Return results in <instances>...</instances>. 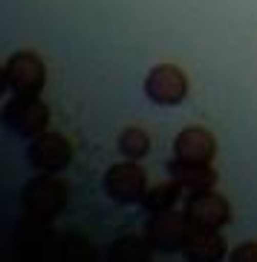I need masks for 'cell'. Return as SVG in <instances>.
<instances>
[{
  "instance_id": "52a82bcc",
  "label": "cell",
  "mask_w": 257,
  "mask_h": 262,
  "mask_svg": "<svg viewBox=\"0 0 257 262\" xmlns=\"http://www.w3.org/2000/svg\"><path fill=\"white\" fill-rule=\"evenodd\" d=\"M6 81L15 95H38L47 86V63L35 52H15L6 61Z\"/></svg>"
},
{
  "instance_id": "9c48e42d",
  "label": "cell",
  "mask_w": 257,
  "mask_h": 262,
  "mask_svg": "<svg viewBox=\"0 0 257 262\" xmlns=\"http://www.w3.org/2000/svg\"><path fill=\"white\" fill-rule=\"evenodd\" d=\"M217 156V139L205 127H185L173 139V159L191 164H211Z\"/></svg>"
},
{
  "instance_id": "277c9868",
  "label": "cell",
  "mask_w": 257,
  "mask_h": 262,
  "mask_svg": "<svg viewBox=\"0 0 257 262\" xmlns=\"http://www.w3.org/2000/svg\"><path fill=\"white\" fill-rule=\"evenodd\" d=\"M104 190L118 205H139L148 193V176L133 159H127L104 173Z\"/></svg>"
},
{
  "instance_id": "5b68a950",
  "label": "cell",
  "mask_w": 257,
  "mask_h": 262,
  "mask_svg": "<svg viewBox=\"0 0 257 262\" xmlns=\"http://www.w3.org/2000/svg\"><path fill=\"white\" fill-rule=\"evenodd\" d=\"M26 162L38 173H58V170L70 167L72 162V144L64 139L61 133L44 130L32 139L29 150H26Z\"/></svg>"
},
{
  "instance_id": "8992f818",
  "label": "cell",
  "mask_w": 257,
  "mask_h": 262,
  "mask_svg": "<svg viewBox=\"0 0 257 262\" xmlns=\"http://www.w3.org/2000/svg\"><path fill=\"white\" fill-rule=\"evenodd\" d=\"M145 95L159 107H180L188 98V75L173 63H159L145 78Z\"/></svg>"
},
{
  "instance_id": "8fae6325",
  "label": "cell",
  "mask_w": 257,
  "mask_h": 262,
  "mask_svg": "<svg viewBox=\"0 0 257 262\" xmlns=\"http://www.w3.org/2000/svg\"><path fill=\"white\" fill-rule=\"evenodd\" d=\"M168 173H171V179L185 193L211 190V187L217 185V170L211 167V164H191V162L173 159V162L168 164Z\"/></svg>"
},
{
  "instance_id": "3957f363",
  "label": "cell",
  "mask_w": 257,
  "mask_h": 262,
  "mask_svg": "<svg viewBox=\"0 0 257 262\" xmlns=\"http://www.w3.org/2000/svg\"><path fill=\"white\" fill-rule=\"evenodd\" d=\"M188 233H191V222H188L185 210L182 213H173L171 210H159V213H150L148 225H145V242L162 254H176L182 251Z\"/></svg>"
},
{
  "instance_id": "2e32d148",
  "label": "cell",
  "mask_w": 257,
  "mask_h": 262,
  "mask_svg": "<svg viewBox=\"0 0 257 262\" xmlns=\"http://www.w3.org/2000/svg\"><path fill=\"white\" fill-rule=\"evenodd\" d=\"M9 90V81H6V67H0V98H3V93Z\"/></svg>"
},
{
  "instance_id": "6da1fadb",
  "label": "cell",
  "mask_w": 257,
  "mask_h": 262,
  "mask_svg": "<svg viewBox=\"0 0 257 262\" xmlns=\"http://www.w3.org/2000/svg\"><path fill=\"white\" fill-rule=\"evenodd\" d=\"M0 127L24 139H35L49 127V107L38 95H15L0 110Z\"/></svg>"
},
{
  "instance_id": "9a60e30c",
  "label": "cell",
  "mask_w": 257,
  "mask_h": 262,
  "mask_svg": "<svg viewBox=\"0 0 257 262\" xmlns=\"http://www.w3.org/2000/svg\"><path fill=\"white\" fill-rule=\"evenodd\" d=\"M228 262H257V242H243L231 251Z\"/></svg>"
},
{
  "instance_id": "5bb4252c",
  "label": "cell",
  "mask_w": 257,
  "mask_h": 262,
  "mask_svg": "<svg viewBox=\"0 0 257 262\" xmlns=\"http://www.w3.org/2000/svg\"><path fill=\"white\" fill-rule=\"evenodd\" d=\"M150 150V139L148 133L139 130V127H127V130L118 133V153L127 156V159H142V156H148Z\"/></svg>"
},
{
  "instance_id": "7c38bea8",
  "label": "cell",
  "mask_w": 257,
  "mask_h": 262,
  "mask_svg": "<svg viewBox=\"0 0 257 262\" xmlns=\"http://www.w3.org/2000/svg\"><path fill=\"white\" fill-rule=\"evenodd\" d=\"M182 187L176 185V182H162V185L156 187H148V193H145V199H142V205H145V210H150V213H159V210H171L176 202H180L182 196Z\"/></svg>"
},
{
  "instance_id": "30bf717a",
  "label": "cell",
  "mask_w": 257,
  "mask_h": 262,
  "mask_svg": "<svg viewBox=\"0 0 257 262\" xmlns=\"http://www.w3.org/2000/svg\"><path fill=\"white\" fill-rule=\"evenodd\" d=\"M226 239L217 233V228H191L185 245H182V259L185 262H223L226 259Z\"/></svg>"
},
{
  "instance_id": "ba28073f",
  "label": "cell",
  "mask_w": 257,
  "mask_h": 262,
  "mask_svg": "<svg viewBox=\"0 0 257 262\" xmlns=\"http://www.w3.org/2000/svg\"><path fill=\"white\" fill-rule=\"evenodd\" d=\"M185 216L191 228H223L231 222V205L226 196H220L211 190H200V193H188L185 199Z\"/></svg>"
},
{
  "instance_id": "4fadbf2b",
  "label": "cell",
  "mask_w": 257,
  "mask_h": 262,
  "mask_svg": "<svg viewBox=\"0 0 257 262\" xmlns=\"http://www.w3.org/2000/svg\"><path fill=\"white\" fill-rule=\"evenodd\" d=\"M110 262H148V245L139 236H122L110 248Z\"/></svg>"
},
{
  "instance_id": "7a4b0ae2",
  "label": "cell",
  "mask_w": 257,
  "mask_h": 262,
  "mask_svg": "<svg viewBox=\"0 0 257 262\" xmlns=\"http://www.w3.org/2000/svg\"><path fill=\"white\" fill-rule=\"evenodd\" d=\"M21 202L32 216L38 219H55L67 205V185L52 179V173H41L32 182H26Z\"/></svg>"
}]
</instances>
